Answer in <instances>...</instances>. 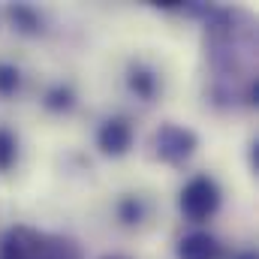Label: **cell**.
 Listing matches in <instances>:
<instances>
[{
    "instance_id": "cell-5",
    "label": "cell",
    "mask_w": 259,
    "mask_h": 259,
    "mask_svg": "<svg viewBox=\"0 0 259 259\" xmlns=\"http://www.w3.org/2000/svg\"><path fill=\"white\" fill-rule=\"evenodd\" d=\"M178 256L181 259H220L223 247L211 232H190L178 241Z\"/></svg>"
},
{
    "instance_id": "cell-1",
    "label": "cell",
    "mask_w": 259,
    "mask_h": 259,
    "mask_svg": "<svg viewBox=\"0 0 259 259\" xmlns=\"http://www.w3.org/2000/svg\"><path fill=\"white\" fill-rule=\"evenodd\" d=\"M0 259H84V253L72 238L12 226L0 238Z\"/></svg>"
},
{
    "instance_id": "cell-7",
    "label": "cell",
    "mask_w": 259,
    "mask_h": 259,
    "mask_svg": "<svg viewBox=\"0 0 259 259\" xmlns=\"http://www.w3.org/2000/svg\"><path fill=\"white\" fill-rule=\"evenodd\" d=\"M118 217H121L127 226L142 223V220H145V202H142L139 196H124V199L118 202Z\"/></svg>"
},
{
    "instance_id": "cell-13",
    "label": "cell",
    "mask_w": 259,
    "mask_h": 259,
    "mask_svg": "<svg viewBox=\"0 0 259 259\" xmlns=\"http://www.w3.org/2000/svg\"><path fill=\"white\" fill-rule=\"evenodd\" d=\"M103 259H127V256H103Z\"/></svg>"
},
{
    "instance_id": "cell-2",
    "label": "cell",
    "mask_w": 259,
    "mask_h": 259,
    "mask_svg": "<svg viewBox=\"0 0 259 259\" xmlns=\"http://www.w3.org/2000/svg\"><path fill=\"white\" fill-rule=\"evenodd\" d=\"M178 205H181V214L190 223H205L220 208V187H217V181L211 175H196V178H190L184 184V190H181Z\"/></svg>"
},
{
    "instance_id": "cell-8",
    "label": "cell",
    "mask_w": 259,
    "mask_h": 259,
    "mask_svg": "<svg viewBox=\"0 0 259 259\" xmlns=\"http://www.w3.org/2000/svg\"><path fill=\"white\" fill-rule=\"evenodd\" d=\"M46 106H49L52 112H69V109L75 106V94H72V88H66V84H55V88L46 94Z\"/></svg>"
},
{
    "instance_id": "cell-12",
    "label": "cell",
    "mask_w": 259,
    "mask_h": 259,
    "mask_svg": "<svg viewBox=\"0 0 259 259\" xmlns=\"http://www.w3.org/2000/svg\"><path fill=\"white\" fill-rule=\"evenodd\" d=\"M232 259H256V253L253 250H241V253H235Z\"/></svg>"
},
{
    "instance_id": "cell-3",
    "label": "cell",
    "mask_w": 259,
    "mask_h": 259,
    "mask_svg": "<svg viewBox=\"0 0 259 259\" xmlns=\"http://www.w3.org/2000/svg\"><path fill=\"white\" fill-rule=\"evenodd\" d=\"M196 151V133L178 124H163L157 130V157L163 163L181 166L184 160H190Z\"/></svg>"
},
{
    "instance_id": "cell-6",
    "label": "cell",
    "mask_w": 259,
    "mask_h": 259,
    "mask_svg": "<svg viewBox=\"0 0 259 259\" xmlns=\"http://www.w3.org/2000/svg\"><path fill=\"white\" fill-rule=\"evenodd\" d=\"M127 81H130V91L136 94V97H142V100H151L154 94H157V75L148 69V66H130V75H127Z\"/></svg>"
},
{
    "instance_id": "cell-10",
    "label": "cell",
    "mask_w": 259,
    "mask_h": 259,
    "mask_svg": "<svg viewBox=\"0 0 259 259\" xmlns=\"http://www.w3.org/2000/svg\"><path fill=\"white\" fill-rule=\"evenodd\" d=\"M21 84V72L12 64H0V97H12Z\"/></svg>"
},
{
    "instance_id": "cell-11",
    "label": "cell",
    "mask_w": 259,
    "mask_h": 259,
    "mask_svg": "<svg viewBox=\"0 0 259 259\" xmlns=\"http://www.w3.org/2000/svg\"><path fill=\"white\" fill-rule=\"evenodd\" d=\"M9 15H12V21H15L21 30H27V33H36V30H39V18L33 15V9H27V6H15Z\"/></svg>"
},
{
    "instance_id": "cell-9",
    "label": "cell",
    "mask_w": 259,
    "mask_h": 259,
    "mask_svg": "<svg viewBox=\"0 0 259 259\" xmlns=\"http://www.w3.org/2000/svg\"><path fill=\"white\" fill-rule=\"evenodd\" d=\"M15 154H18V145H15V136L6 127H0V172H9L12 163H15Z\"/></svg>"
},
{
    "instance_id": "cell-4",
    "label": "cell",
    "mask_w": 259,
    "mask_h": 259,
    "mask_svg": "<svg viewBox=\"0 0 259 259\" xmlns=\"http://www.w3.org/2000/svg\"><path fill=\"white\" fill-rule=\"evenodd\" d=\"M97 145L106 157H124L133 145V127L127 118H109L97 130Z\"/></svg>"
}]
</instances>
